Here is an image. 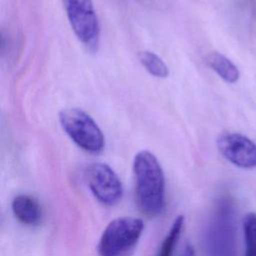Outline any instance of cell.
Returning a JSON list of instances; mask_svg holds the SVG:
<instances>
[{
	"label": "cell",
	"instance_id": "cell-8",
	"mask_svg": "<svg viewBox=\"0 0 256 256\" xmlns=\"http://www.w3.org/2000/svg\"><path fill=\"white\" fill-rule=\"evenodd\" d=\"M14 216L24 225L36 226L41 222L42 210L38 201L27 194H19L12 200Z\"/></svg>",
	"mask_w": 256,
	"mask_h": 256
},
{
	"label": "cell",
	"instance_id": "cell-6",
	"mask_svg": "<svg viewBox=\"0 0 256 256\" xmlns=\"http://www.w3.org/2000/svg\"><path fill=\"white\" fill-rule=\"evenodd\" d=\"M230 207H221L207 232V249L211 256H235L234 230Z\"/></svg>",
	"mask_w": 256,
	"mask_h": 256
},
{
	"label": "cell",
	"instance_id": "cell-3",
	"mask_svg": "<svg viewBox=\"0 0 256 256\" xmlns=\"http://www.w3.org/2000/svg\"><path fill=\"white\" fill-rule=\"evenodd\" d=\"M59 120L67 135L83 150L100 153L105 146L101 129L93 118L79 108H66L60 111Z\"/></svg>",
	"mask_w": 256,
	"mask_h": 256
},
{
	"label": "cell",
	"instance_id": "cell-5",
	"mask_svg": "<svg viewBox=\"0 0 256 256\" xmlns=\"http://www.w3.org/2000/svg\"><path fill=\"white\" fill-rule=\"evenodd\" d=\"M85 176L91 192L101 203L112 206L121 200L122 183L109 165L100 162L92 163L86 168Z\"/></svg>",
	"mask_w": 256,
	"mask_h": 256
},
{
	"label": "cell",
	"instance_id": "cell-11",
	"mask_svg": "<svg viewBox=\"0 0 256 256\" xmlns=\"http://www.w3.org/2000/svg\"><path fill=\"white\" fill-rule=\"evenodd\" d=\"M183 226H184V217L182 215H179L174 219L156 256H172L173 255L174 249L181 235Z\"/></svg>",
	"mask_w": 256,
	"mask_h": 256
},
{
	"label": "cell",
	"instance_id": "cell-13",
	"mask_svg": "<svg viewBox=\"0 0 256 256\" xmlns=\"http://www.w3.org/2000/svg\"><path fill=\"white\" fill-rule=\"evenodd\" d=\"M178 256H195V251L193 246L189 243H186L184 247L181 249V251L179 252Z\"/></svg>",
	"mask_w": 256,
	"mask_h": 256
},
{
	"label": "cell",
	"instance_id": "cell-12",
	"mask_svg": "<svg viewBox=\"0 0 256 256\" xmlns=\"http://www.w3.org/2000/svg\"><path fill=\"white\" fill-rule=\"evenodd\" d=\"M245 256H256V214L248 213L243 221Z\"/></svg>",
	"mask_w": 256,
	"mask_h": 256
},
{
	"label": "cell",
	"instance_id": "cell-7",
	"mask_svg": "<svg viewBox=\"0 0 256 256\" xmlns=\"http://www.w3.org/2000/svg\"><path fill=\"white\" fill-rule=\"evenodd\" d=\"M220 153L240 168L256 167V144L248 137L235 132H223L217 138Z\"/></svg>",
	"mask_w": 256,
	"mask_h": 256
},
{
	"label": "cell",
	"instance_id": "cell-1",
	"mask_svg": "<svg viewBox=\"0 0 256 256\" xmlns=\"http://www.w3.org/2000/svg\"><path fill=\"white\" fill-rule=\"evenodd\" d=\"M135 196L139 210L147 216L161 214L165 206V177L156 156L139 151L133 161Z\"/></svg>",
	"mask_w": 256,
	"mask_h": 256
},
{
	"label": "cell",
	"instance_id": "cell-9",
	"mask_svg": "<svg viewBox=\"0 0 256 256\" xmlns=\"http://www.w3.org/2000/svg\"><path fill=\"white\" fill-rule=\"evenodd\" d=\"M206 61L211 69H213L224 81L235 83L238 80L239 71L226 56L218 52H213L207 56Z\"/></svg>",
	"mask_w": 256,
	"mask_h": 256
},
{
	"label": "cell",
	"instance_id": "cell-4",
	"mask_svg": "<svg viewBox=\"0 0 256 256\" xmlns=\"http://www.w3.org/2000/svg\"><path fill=\"white\" fill-rule=\"evenodd\" d=\"M70 26L91 52L98 50L100 42V25L92 0H62Z\"/></svg>",
	"mask_w": 256,
	"mask_h": 256
},
{
	"label": "cell",
	"instance_id": "cell-2",
	"mask_svg": "<svg viewBox=\"0 0 256 256\" xmlns=\"http://www.w3.org/2000/svg\"><path fill=\"white\" fill-rule=\"evenodd\" d=\"M143 228L140 218L125 216L112 220L101 235L98 244L99 256H131Z\"/></svg>",
	"mask_w": 256,
	"mask_h": 256
},
{
	"label": "cell",
	"instance_id": "cell-10",
	"mask_svg": "<svg viewBox=\"0 0 256 256\" xmlns=\"http://www.w3.org/2000/svg\"><path fill=\"white\" fill-rule=\"evenodd\" d=\"M142 66L154 77L166 78L169 75V69L165 62L151 51H142L138 54Z\"/></svg>",
	"mask_w": 256,
	"mask_h": 256
}]
</instances>
